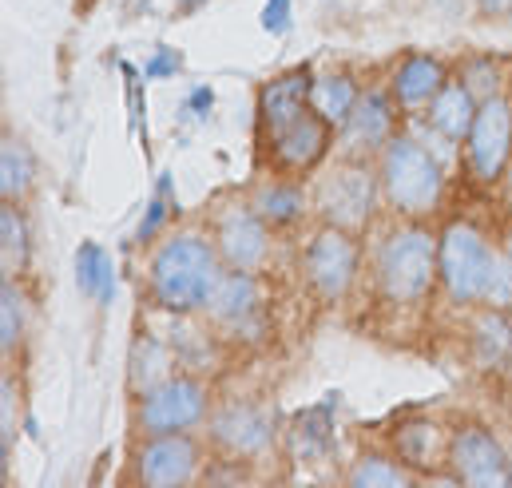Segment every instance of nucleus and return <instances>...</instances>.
Listing matches in <instances>:
<instances>
[{"mask_svg":"<svg viewBox=\"0 0 512 488\" xmlns=\"http://www.w3.org/2000/svg\"><path fill=\"white\" fill-rule=\"evenodd\" d=\"M509 457H512V449H509Z\"/></svg>","mask_w":512,"mask_h":488,"instance_id":"4c0bfd02","label":"nucleus"},{"mask_svg":"<svg viewBox=\"0 0 512 488\" xmlns=\"http://www.w3.org/2000/svg\"><path fill=\"white\" fill-rule=\"evenodd\" d=\"M449 473L469 488H509L512 457L509 449L485 425H461L449 433Z\"/></svg>","mask_w":512,"mask_h":488,"instance_id":"9b49d317","label":"nucleus"},{"mask_svg":"<svg viewBox=\"0 0 512 488\" xmlns=\"http://www.w3.org/2000/svg\"><path fill=\"white\" fill-rule=\"evenodd\" d=\"M473 4L489 16H512V0H473Z\"/></svg>","mask_w":512,"mask_h":488,"instance_id":"f704fd0d","label":"nucleus"},{"mask_svg":"<svg viewBox=\"0 0 512 488\" xmlns=\"http://www.w3.org/2000/svg\"><path fill=\"white\" fill-rule=\"evenodd\" d=\"M203 4H211V0H179V12H195V8H203Z\"/></svg>","mask_w":512,"mask_h":488,"instance_id":"c9c22d12","label":"nucleus"},{"mask_svg":"<svg viewBox=\"0 0 512 488\" xmlns=\"http://www.w3.org/2000/svg\"><path fill=\"white\" fill-rule=\"evenodd\" d=\"M362 270V246L358 235L342 231V227H326L310 235V243L302 246V278L310 286L314 298L322 302H342Z\"/></svg>","mask_w":512,"mask_h":488,"instance_id":"6e6552de","label":"nucleus"},{"mask_svg":"<svg viewBox=\"0 0 512 488\" xmlns=\"http://www.w3.org/2000/svg\"><path fill=\"white\" fill-rule=\"evenodd\" d=\"M310 203L326 227H342L350 235H362L382 203V175L370 167V159L342 155L330 167H318Z\"/></svg>","mask_w":512,"mask_h":488,"instance_id":"39448f33","label":"nucleus"},{"mask_svg":"<svg viewBox=\"0 0 512 488\" xmlns=\"http://www.w3.org/2000/svg\"><path fill=\"white\" fill-rule=\"evenodd\" d=\"M445 84H449V68L437 56H425V52L401 56L393 76H389V92H393L401 116H425Z\"/></svg>","mask_w":512,"mask_h":488,"instance_id":"dca6fc26","label":"nucleus"},{"mask_svg":"<svg viewBox=\"0 0 512 488\" xmlns=\"http://www.w3.org/2000/svg\"><path fill=\"white\" fill-rule=\"evenodd\" d=\"M175 366H179V358H175V350H171L167 338L139 334L131 342V366H128V381L131 389H135V397L147 393V389H155L159 381H167L175 373Z\"/></svg>","mask_w":512,"mask_h":488,"instance_id":"4be33fe9","label":"nucleus"},{"mask_svg":"<svg viewBox=\"0 0 512 488\" xmlns=\"http://www.w3.org/2000/svg\"><path fill=\"white\" fill-rule=\"evenodd\" d=\"M203 449L191 433H159L143 437L135 453V481L147 488H179L199 477Z\"/></svg>","mask_w":512,"mask_h":488,"instance_id":"4468645a","label":"nucleus"},{"mask_svg":"<svg viewBox=\"0 0 512 488\" xmlns=\"http://www.w3.org/2000/svg\"><path fill=\"white\" fill-rule=\"evenodd\" d=\"M393 449L405 469H429L449 457V433H441L433 421H409L397 429Z\"/></svg>","mask_w":512,"mask_h":488,"instance_id":"5701e85b","label":"nucleus"},{"mask_svg":"<svg viewBox=\"0 0 512 488\" xmlns=\"http://www.w3.org/2000/svg\"><path fill=\"white\" fill-rule=\"evenodd\" d=\"M441 282L437 270V239L409 219L405 227L389 231L374 254V286L389 306H421L433 286Z\"/></svg>","mask_w":512,"mask_h":488,"instance_id":"20e7f679","label":"nucleus"},{"mask_svg":"<svg viewBox=\"0 0 512 488\" xmlns=\"http://www.w3.org/2000/svg\"><path fill=\"white\" fill-rule=\"evenodd\" d=\"M36 183V155L16 139L4 135V151H0V195L8 203H20Z\"/></svg>","mask_w":512,"mask_h":488,"instance_id":"bb28decb","label":"nucleus"},{"mask_svg":"<svg viewBox=\"0 0 512 488\" xmlns=\"http://www.w3.org/2000/svg\"><path fill=\"white\" fill-rule=\"evenodd\" d=\"M24 330H28V306H24L20 282L4 278V286H0V350L12 354L24 342Z\"/></svg>","mask_w":512,"mask_h":488,"instance_id":"c756f323","label":"nucleus"},{"mask_svg":"<svg viewBox=\"0 0 512 488\" xmlns=\"http://www.w3.org/2000/svg\"><path fill=\"white\" fill-rule=\"evenodd\" d=\"M251 207L274 231H286V227H298L314 203H310V191L298 187L294 179H274V183H262L251 195Z\"/></svg>","mask_w":512,"mask_h":488,"instance_id":"aec40b11","label":"nucleus"},{"mask_svg":"<svg viewBox=\"0 0 512 488\" xmlns=\"http://www.w3.org/2000/svg\"><path fill=\"white\" fill-rule=\"evenodd\" d=\"M358 96H362V88L346 72H318V76H310V112L322 116L330 127L346 123L350 108L358 104Z\"/></svg>","mask_w":512,"mask_h":488,"instance_id":"b1692460","label":"nucleus"},{"mask_svg":"<svg viewBox=\"0 0 512 488\" xmlns=\"http://www.w3.org/2000/svg\"><path fill=\"white\" fill-rule=\"evenodd\" d=\"M262 32L270 36H286L294 28V0H262V16H258Z\"/></svg>","mask_w":512,"mask_h":488,"instance_id":"2f4dec72","label":"nucleus"},{"mask_svg":"<svg viewBox=\"0 0 512 488\" xmlns=\"http://www.w3.org/2000/svg\"><path fill=\"white\" fill-rule=\"evenodd\" d=\"M171 219H175V183H171V175H163L155 183L147 207H143V219L135 227V239L139 243H159V235H167Z\"/></svg>","mask_w":512,"mask_h":488,"instance_id":"cd10ccee","label":"nucleus"},{"mask_svg":"<svg viewBox=\"0 0 512 488\" xmlns=\"http://www.w3.org/2000/svg\"><path fill=\"white\" fill-rule=\"evenodd\" d=\"M270 235H274V227L251 207V199L247 203H223L215 211V223H211V239L219 246L227 270L262 274V266L270 258Z\"/></svg>","mask_w":512,"mask_h":488,"instance_id":"f8f14e48","label":"nucleus"},{"mask_svg":"<svg viewBox=\"0 0 512 488\" xmlns=\"http://www.w3.org/2000/svg\"><path fill=\"white\" fill-rule=\"evenodd\" d=\"M465 171L473 183L493 187L505 179L512 163V104L505 96H493L477 108V120L465 135Z\"/></svg>","mask_w":512,"mask_h":488,"instance_id":"1a4fd4ad","label":"nucleus"},{"mask_svg":"<svg viewBox=\"0 0 512 488\" xmlns=\"http://www.w3.org/2000/svg\"><path fill=\"white\" fill-rule=\"evenodd\" d=\"M207 429L223 461H258L278 441V417L258 401H231L223 409H211Z\"/></svg>","mask_w":512,"mask_h":488,"instance_id":"9d476101","label":"nucleus"},{"mask_svg":"<svg viewBox=\"0 0 512 488\" xmlns=\"http://www.w3.org/2000/svg\"><path fill=\"white\" fill-rule=\"evenodd\" d=\"M382 199L401 219H429L445 203V159L417 135H393L378 159Z\"/></svg>","mask_w":512,"mask_h":488,"instance_id":"7ed1b4c3","label":"nucleus"},{"mask_svg":"<svg viewBox=\"0 0 512 488\" xmlns=\"http://www.w3.org/2000/svg\"><path fill=\"white\" fill-rule=\"evenodd\" d=\"M457 80H461L481 104L493 100V96H501V76H497V68H493L489 60H473V64H465Z\"/></svg>","mask_w":512,"mask_h":488,"instance_id":"7c9ffc66","label":"nucleus"},{"mask_svg":"<svg viewBox=\"0 0 512 488\" xmlns=\"http://www.w3.org/2000/svg\"><path fill=\"white\" fill-rule=\"evenodd\" d=\"M310 112V72H286L262 84L258 92V135L274 139L282 127Z\"/></svg>","mask_w":512,"mask_h":488,"instance_id":"f3484780","label":"nucleus"},{"mask_svg":"<svg viewBox=\"0 0 512 488\" xmlns=\"http://www.w3.org/2000/svg\"><path fill=\"white\" fill-rule=\"evenodd\" d=\"M469 350L473 362L489 373H501L512 366V310L485 306L469 326Z\"/></svg>","mask_w":512,"mask_h":488,"instance_id":"a211bd4d","label":"nucleus"},{"mask_svg":"<svg viewBox=\"0 0 512 488\" xmlns=\"http://www.w3.org/2000/svg\"><path fill=\"white\" fill-rule=\"evenodd\" d=\"M397 100L389 88H362L358 104L350 108L346 123L338 127V147L342 155L354 159H382V151L397 135Z\"/></svg>","mask_w":512,"mask_h":488,"instance_id":"ddd939ff","label":"nucleus"},{"mask_svg":"<svg viewBox=\"0 0 512 488\" xmlns=\"http://www.w3.org/2000/svg\"><path fill=\"white\" fill-rule=\"evenodd\" d=\"M477 108H481V100L461 84V80H449L441 92H437V100L429 104V112H425V123L445 139V143H465V135H469V127L477 120Z\"/></svg>","mask_w":512,"mask_h":488,"instance_id":"6ab92c4d","label":"nucleus"},{"mask_svg":"<svg viewBox=\"0 0 512 488\" xmlns=\"http://www.w3.org/2000/svg\"><path fill=\"white\" fill-rule=\"evenodd\" d=\"M135 421L143 437H159V433H195L199 425L211 421V393L207 381L195 373H171L167 381H159L155 389L139 393L135 405Z\"/></svg>","mask_w":512,"mask_h":488,"instance_id":"0eeeda50","label":"nucleus"},{"mask_svg":"<svg viewBox=\"0 0 512 488\" xmlns=\"http://www.w3.org/2000/svg\"><path fill=\"white\" fill-rule=\"evenodd\" d=\"M227 262L211 235H163L147 262V298L167 314H203Z\"/></svg>","mask_w":512,"mask_h":488,"instance_id":"f03ea898","label":"nucleus"},{"mask_svg":"<svg viewBox=\"0 0 512 488\" xmlns=\"http://www.w3.org/2000/svg\"><path fill=\"white\" fill-rule=\"evenodd\" d=\"M76 286L96 306H112V298H116V266H112V254L100 243H80V250H76Z\"/></svg>","mask_w":512,"mask_h":488,"instance_id":"393cba45","label":"nucleus"},{"mask_svg":"<svg viewBox=\"0 0 512 488\" xmlns=\"http://www.w3.org/2000/svg\"><path fill=\"white\" fill-rule=\"evenodd\" d=\"M437 270H441V290L449 294V302L512 310L509 254L489 243L477 223L453 219L437 235Z\"/></svg>","mask_w":512,"mask_h":488,"instance_id":"f257e3e1","label":"nucleus"},{"mask_svg":"<svg viewBox=\"0 0 512 488\" xmlns=\"http://www.w3.org/2000/svg\"><path fill=\"white\" fill-rule=\"evenodd\" d=\"M175 318V330H167V342L179 358V366L187 373H199V369H215L219 362V338H215V326H195L191 318L195 314H171Z\"/></svg>","mask_w":512,"mask_h":488,"instance_id":"412c9836","label":"nucleus"},{"mask_svg":"<svg viewBox=\"0 0 512 488\" xmlns=\"http://www.w3.org/2000/svg\"><path fill=\"white\" fill-rule=\"evenodd\" d=\"M207 322L215 334H223L235 346H258L270 330V298L266 286L251 270H223L211 302H207Z\"/></svg>","mask_w":512,"mask_h":488,"instance_id":"423d86ee","label":"nucleus"},{"mask_svg":"<svg viewBox=\"0 0 512 488\" xmlns=\"http://www.w3.org/2000/svg\"><path fill=\"white\" fill-rule=\"evenodd\" d=\"M505 254H509V266H512V231H509V239H505Z\"/></svg>","mask_w":512,"mask_h":488,"instance_id":"e433bc0d","label":"nucleus"},{"mask_svg":"<svg viewBox=\"0 0 512 488\" xmlns=\"http://www.w3.org/2000/svg\"><path fill=\"white\" fill-rule=\"evenodd\" d=\"M183 108H187V116H191V120H207V116H211V108H215V88H211V84H195V88L187 92Z\"/></svg>","mask_w":512,"mask_h":488,"instance_id":"72a5a7b5","label":"nucleus"},{"mask_svg":"<svg viewBox=\"0 0 512 488\" xmlns=\"http://www.w3.org/2000/svg\"><path fill=\"white\" fill-rule=\"evenodd\" d=\"M0 258H4V278H20L32 262V235H28V219L20 211V203L0 207Z\"/></svg>","mask_w":512,"mask_h":488,"instance_id":"a878e982","label":"nucleus"},{"mask_svg":"<svg viewBox=\"0 0 512 488\" xmlns=\"http://www.w3.org/2000/svg\"><path fill=\"white\" fill-rule=\"evenodd\" d=\"M338 143V127L306 112L290 127H282L274 139H266V151H270V167L282 171V175H310L326 163L330 147Z\"/></svg>","mask_w":512,"mask_h":488,"instance_id":"2eb2a0df","label":"nucleus"},{"mask_svg":"<svg viewBox=\"0 0 512 488\" xmlns=\"http://www.w3.org/2000/svg\"><path fill=\"white\" fill-rule=\"evenodd\" d=\"M179 64H183V56H179L175 48H159V52L147 60L143 76H147V80H171V76L179 72Z\"/></svg>","mask_w":512,"mask_h":488,"instance_id":"473e14b6","label":"nucleus"},{"mask_svg":"<svg viewBox=\"0 0 512 488\" xmlns=\"http://www.w3.org/2000/svg\"><path fill=\"white\" fill-rule=\"evenodd\" d=\"M409 469L397 461V457H382V453H366L354 469H350V485L354 488H401L409 485Z\"/></svg>","mask_w":512,"mask_h":488,"instance_id":"c85d7f7f","label":"nucleus"}]
</instances>
